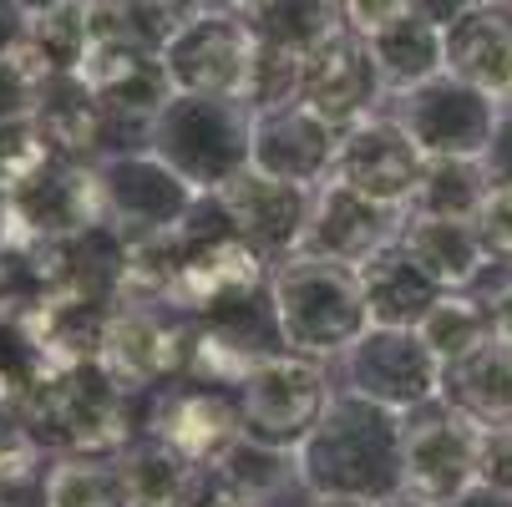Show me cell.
<instances>
[{"mask_svg":"<svg viewBox=\"0 0 512 507\" xmlns=\"http://www.w3.org/2000/svg\"><path fill=\"white\" fill-rule=\"evenodd\" d=\"M310 497H365L391 502L406 492V426L396 411L365 401L355 391L330 396L310 442L295 452Z\"/></svg>","mask_w":512,"mask_h":507,"instance_id":"6da1fadb","label":"cell"},{"mask_svg":"<svg viewBox=\"0 0 512 507\" xmlns=\"http://www.w3.org/2000/svg\"><path fill=\"white\" fill-rule=\"evenodd\" d=\"M269 295H274L289 355H310V360L330 366V360H340L371 330V310H365V289H360L355 264L320 259V254L300 249L269 269Z\"/></svg>","mask_w":512,"mask_h":507,"instance_id":"7a4b0ae2","label":"cell"},{"mask_svg":"<svg viewBox=\"0 0 512 507\" xmlns=\"http://www.w3.org/2000/svg\"><path fill=\"white\" fill-rule=\"evenodd\" d=\"M148 148L193 193H224L239 173H249L254 112L239 97H173L153 117Z\"/></svg>","mask_w":512,"mask_h":507,"instance_id":"3957f363","label":"cell"},{"mask_svg":"<svg viewBox=\"0 0 512 507\" xmlns=\"http://www.w3.org/2000/svg\"><path fill=\"white\" fill-rule=\"evenodd\" d=\"M330 396H335V381H330L325 360L289 355V350L274 360H259L234 386L244 437L259 447H279V452H300L310 442Z\"/></svg>","mask_w":512,"mask_h":507,"instance_id":"277c9868","label":"cell"},{"mask_svg":"<svg viewBox=\"0 0 512 507\" xmlns=\"http://www.w3.org/2000/svg\"><path fill=\"white\" fill-rule=\"evenodd\" d=\"M132 411H137V437H153L198 467H218L244 437L234 386H213L193 376L163 381L153 391H132Z\"/></svg>","mask_w":512,"mask_h":507,"instance_id":"5b68a950","label":"cell"},{"mask_svg":"<svg viewBox=\"0 0 512 507\" xmlns=\"http://www.w3.org/2000/svg\"><path fill=\"white\" fill-rule=\"evenodd\" d=\"M193 335H198V315L168 300H117L97 360L122 391H153L188 371Z\"/></svg>","mask_w":512,"mask_h":507,"instance_id":"8992f818","label":"cell"},{"mask_svg":"<svg viewBox=\"0 0 512 507\" xmlns=\"http://www.w3.org/2000/svg\"><path fill=\"white\" fill-rule=\"evenodd\" d=\"M330 381L340 391H355L396 416L442 396V360L416 330H386L371 325L340 360H330Z\"/></svg>","mask_w":512,"mask_h":507,"instance_id":"52a82bcc","label":"cell"},{"mask_svg":"<svg viewBox=\"0 0 512 507\" xmlns=\"http://www.w3.org/2000/svg\"><path fill=\"white\" fill-rule=\"evenodd\" d=\"M386 112L411 132V142L426 158H487L502 102L442 71V77L391 97Z\"/></svg>","mask_w":512,"mask_h":507,"instance_id":"ba28073f","label":"cell"},{"mask_svg":"<svg viewBox=\"0 0 512 507\" xmlns=\"http://www.w3.org/2000/svg\"><path fill=\"white\" fill-rule=\"evenodd\" d=\"M406 426V492L447 507L452 497H462L477 482V452H482V426L467 421L462 411H452L442 396L416 406L401 416Z\"/></svg>","mask_w":512,"mask_h":507,"instance_id":"9c48e42d","label":"cell"},{"mask_svg":"<svg viewBox=\"0 0 512 507\" xmlns=\"http://www.w3.org/2000/svg\"><path fill=\"white\" fill-rule=\"evenodd\" d=\"M426 163L431 158L411 142V132L391 112H376L340 132L330 183L371 198V203H386V208H411V198L426 178Z\"/></svg>","mask_w":512,"mask_h":507,"instance_id":"30bf717a","label":"cell"},{"mask_svg":"<svg viewBox=\"0 0 512 507\" xmlns=\"http://www.w3.org/2000/svg\"><path fill=\"white\" fill-rule=\"evenodd\" d=\"M254 46H259V36L249 31L244 16L208 11L173 31L163 66H168L178 97H239L244 102Z\"/></svg>","mask_w":512,"mask_h":507,"instance_id":"8fae6325","label":"cell"},{"mask_svg":"<svg viewBox=\"0 0 512 507\" xmlns=\"http://www.w3.org/2000/svg\"><path fill=\"white\" fill-rule=\"evenodd\" d=\"M300 102L310 112H320L335 132L365 122V117H376L386 112V82H381V66L371 56V41L355 36L345 21L315 41L305 51V87H300Z\"/></svg>","mask_w":512,"mask_h":507,"instance_id":"7c38bea8","label":"cell"},{"mask_svg":"<svg viewBox=\"0 0 512 507\" xmlns=\"http://www.w3.org/2000/svg\"><path fill=\"white\" fill-rule=\"evenodd\" d=\"M97 173H102V193H107V219L127 239L178 229L188 219V208L198 203V193L153 148L122 153V158H102Z\"/></svg>","mask_w":512,"mask_h":507,"instance_id":"4fadbf2b","label":"cell"},{"mask_svg":"<svg viewBox=\"0 0 512 507\" xmlns=\"http://www.w3.org/2000/svg\"><path fill=\"white\" fill-rule=\"evenodd\" d=\"M315 193H320V188H300V183H284V178H269V173L249 168V173H239L218 198H224L239 239L274 269V264H284L289 254L305 249L310 213H315Z\"/></svg>","mask_w":512,"mask_h":507,"instance_id":"5bb4252c","label":"cell"},{"mask_svg":"<svg viewBox=\"0 0 512 507\" xmlns=\"http://www.w3.org/2000/svg\"><path fill=\"white\" fill-rule=\"evenodd\" d=\"M335 148H340V132L320 112L295 102V107L254 117L249 168H259L269 178H284V183H300V188H325L330 168H335Z\"/></svg>","mask_w":512,"mask_h":507,"instance_id":"9a60e30c","label":"cell"},{"mask_svg":"<svg viewBox=\"0 0 512 507\" xmlns=\"http://www.w3.org/2000/svg\"><path fill=\"white\" fill-rule=\"evenodd\" d=\"M406 224V208H386L371 203L340 183H325L315 193V213H310V234H305V254L320 259H340V264H360L376 249H386Z\"/></svg>","mask_w":512,"mask_h":507,"instance_id":"2e32d148","label":"cell"},{"mask_svg":"<svg viewBox=\"0 0 512 507\" xmlns=\"http://www.w3.org/2000/svg\"><path fill=\"white\" fill-rule=\"evenodd\" d=\"M77 77H82L87 92L102 102V112L132 117V122H153V117L178 97L163 56L117 51V46H92L87 61L77 66Z\"/></svg>","mask_w":512,"mask_h":507,"instance_id":"e0dca14e","label":"cell"},{"mask_svg":"<svg viewBox=\"0 0 512 507\" xmlns=\"http://www.w3.org/2000/svg\"><path fill=\"white\" fill-rule=\"evenodd\" d=\"M447 36V77L487 92L492 102H512V6L482 0Z\"/></svg>","mask_w":512,"mask_h":507,"instance_id":"ac0fdd59","label":"cell"},{"mask_svg":"<svg viewBox=\"0 0 512 507\" xmlns=\"http://www.w3.org/2000/svg\"><path fill=\"white\" fill-rule=\"evenodd\" d=\"M355 274H360V289H365L371 325H386V330H421V320L447 295V289L401 249V239H391L371 259H360Z\"/></svg>","mask_w":512,"mask_h":507,"instance_id":"d6986e66","label":"cell"},{"mask_svg":"<svg viewBox=\"0 0 512 507\" xmlns=\"http://www.w3.org/2000/svg\"><path fill=\"white\" fill-rule=\"evenodd\" d=\"M401 249L447 289V295H462L482 279V269L492 264L482 239H477V224L472 219H436V213H411L406 208V224H401Z\"/></svg>","mask_w":512,"mask_h":507,"instance_id":"ffe728a7","label":"cell"},{"mask_svg":"<svg viewBox=\"0 0 512 507\" xmlns=\"http://www.w3.org/2000/svg\"><path fill=\"white\" fill-rule=\"evenodd\" d=\"M442 401L477 426L512 421V340H487L442 366Z\"/></svg>","mask_w":512,"mask_h":507,"instance_id":"44dd1931","label":"cell"},{"mask_svg":"<svg viewBox=\"0 0 512 507\" xmlns=\"http://www.w3.org/2000/svg\"><path fill=\"white\" fill-rule=\"evenodd\" d=\"M371 56L381 66L386 97H401V92H411V87H421V82L447 71V36L431 21H421L416 11H406L396 26L371 36Z\"/></svg>","mask_w":512,"mask_h":507,"instance_id":"7402d4cb","label":"cell"},{"mask_svg":"<svg viewBox=\"0 0 512 507\" xmlns=\"http://www.w3.org/2000/svg\"><path fill=\"white\" fill-rule=\"evenodd\" d=\"M117 467H122L127 507H183L198 482V462L178 457L173 447L153 437H132L117 452Z\"/></svg>","mask_w":512,"mask_h":507,"instance_id":"603a6c76","label":"cell"},{"mask_svg":"<svg viewBox=\"0 0 512 507\" xmlns=\"http://www.w3.org/2000/svg\"><path fill=\"white\" fill-rule=\"evenodd\" d=\"M87 26L92 46L163 56L178 31V16L168 11V0H87Z\"/></svg>","mask_w":512,"mask_h":507,"instance_id":"cb8c5ba5","label":"cell"},{"mask_svg":"<svg viewBox=\"0 0 512 507\" xmlns=\"http://www.w3.org/2000/svg\"><path fill=\"white\" fill-rule=\"evenodd\" d=\"M239 16L269 46L310 51L340 26V0H244Z\"/></svg>","mask_w":512,"mask_h":507,"instance_id":"d4e9b609","label":"cell"},{"mask_svg":"<svg viewBox=\"0 0 512 507\" xmlns=\"http://www.w3.org/2000/svg\"><path fill=\"white\" fill-rule=\"evenodd\" d=\"M224 467V477L239 487V497L249 507H284L289 492H310L305 477H300V462L295 452H279V447H259L249 437L234 442V452L218 462Z\"/></svg>","mask_w":512,"mask_h":507,"instance_id":"484cf974","label":"cell"},{"mask_svg":"<svg viewBox=\"0 0 512 507\" xmlns=\"http://www.w3.org/2000/svg\"><path fill=\"white\" fill-rule=\"evenodd\" d=\"M492 178L482 158H431L426 178L411 198V213H436V219H477Z\"/></svg>","mask_w":512,"mask_h":507,"instance_id":"4316f807","label":"cell"},{"mask_svg":"<svg viewBox=\"0 0 512 507\" xmlns=\"http://www.w3.org/2000/svg\"><path fill=\"white\" fill-rule=\"evenodd\" d=\"M426 345H431V355L442 360H462V355H472L477 345H487V340H497V330H492V315L482 310V300L477 295H442L436 300V310L421 320V330H416Z\"/></svg>","mask_w":512,"mask_h":507,"instance_id":"83f0119b","label":"cell"},{"mask_svg":"<svg viewBox=\"0 0 512 507\" xmlns=\"http://www.w3.org/2000/svg\"><path fill=\"white\" fill-rule=\"evenodd\" d=\"M51 507H127L117 457H61V462H51Z\"/></svg>","mask_w":512,"mask_h":507,"instance_id":"f1b7e54d","label":"cell"},{"mask_svg":"<svg viewBox=\"0 0 512 507\" xmlns=\"http://www.w3.org/2000/svg\"><path fill=\"white\" fill-rule=\"evenodd\" d=\"M305 87V51H289V46H254L249 61V82H244V107L259 112H279V107H295Z\"/></svg>","mask_w":512,"mask_h":507,"instance_id":"f546056e","label":"cell"},{"mask_svg":"<svg viewBox=\"0 0 512 507\" xmlns=\"http://www.w3.org/2000/svg\"><path fill=\"white\" fill-rule=\"evenodd\" d=\"M26 41L41 51V61L56 71V77H66V71H77L92 51V26H87V0H66V6L56 11H41L31 16V31Z\"/></svg>","mask_w":512,"mask_h":507,"instance_id":"4dcf8cb0","label":"cell"},{"mask_svg":"<svg viewBox=\"0 0 512 507\" xmlns=\"http://www.w3.org/2000/svg\"><path fill=\"white\" fill-rule=\"evenodd\" d=\"M56 163V148L36 112H6L0 117V193H21L36 173Z\"/></svg>","mask_w":512,"mask_h":507,"instance_id":"1f68e13d","label":"cell"},{"mask_svg":"<svg viewBox=\"0 0 512 507\" xmlns=\"http://www.w3.org/2000/svg\"><path fill=\"white\" fill-rule=\"evenodd\" d=\"M477 239L492 264H512V183H492L477 208Z\"/></svg>","mask_w":512,"mask_h":507,"instance_id":"d6a6232c","label":"cell"},{"mask_svg":"<svg viewBox=\"0 0 512 507\" xmlns=\"http://www.w3.org/2000/svg\"><path fill=\"white\" fill-rule=\"evenodd\" d=\"M477 482L512 492V421L482 426V452H477Z\"/></svg>","mask_w":512,"mask_h":507,"instance_id":"836d02e7","label":"cell"},{"mask_svg":"<svg viewBox=\"0 0 512 507\" xmlns=\"http://www.w3.org/2000/svg\"><path fill=\"white\" fill-rule=\"evenodd\" d=\"M406 11H411V0H340V21L365 41L381 36L386 26H396Z\"/></svg>","mask_w":512,"mask_h":507,"instance_id":"e575fe53","label":"cell"},{"mask_svg":"<svg viewBox=\"0 0 512 507\" xmlns=\"http://www.w3.org/2000/svg\"><path fill=\"white\" fill-rule=\"evenodd\" d=\"M482 0H411V11L421 16V21H431L436 31H452L467 11H477Z\"/></svg>","mask_w":512,"mask_h":507,"instance_id":"d590c367","label":"cell"},{"mask_svg":"<svg viewBox=\"0 0 512 507\" xmlns=\"http://www.w3.org/2000/svg\"><path fill=\"white\" fill-rule=\"evenodd\" d=\"M31 31V16L16 6V0H0V56H11Z\"/></svg>","mask_w":512,"mask_h":507,"instance_id":"8d00e7d4","label":"cell"},{"mask_svg":"<svg viewBox=\"0 0 512 507\" xmlns=\"http://www.w3.org/2000/svg\"><path fill=\"white\" fill-rule=\"evenodd\" d=\"M447 507H512V492H497V487H487V482H472L462 497H452Z\"/></svg>","mask_w":512,"mask_h":507,"instance_id":"74e56055","label":"cell"},{"mask_svg":"<svg viewBox=\"0 0 512 507\" xmlns=\"http://www.w3.org/2000/svg\"><path fill=\"white\" fill-rule=\"evenodd\" d=\"M310 507H386V502H365V497H310Z\"/></svg>","mask_w":512,"mask_h":507,"instance_id":"f35d334b","label":"cell"},{"mask_svg":"<svg viewBox=\"0 0 512 507\" xmlns=\"http://www.w3.org/2000/svg\"><path fill=\"white\" fill-rule=\"evenodd\" d=\"M16 6H21L26 16H41V11H56V6H66V0H16Z\"/></svg>","mask_w":512,"mask_h":507,"instance_id":"ab89813d","label":"cell"},{"mask_svg":"<svg viewBox=\"0 0 512 507\" xmlns=\"http://www.w3.org/2000/svg\"><path fill=\"white\" fill-rule=\"evenodd\" d=\"M386 507H431V502H421V497H411V492H401V497H391Z\"/></svg>","mask_w":512,"mask_h":507,"instance_id":"60d3db41","label":"cell"},{"mask_svg":"<svg viewBox=\"0 0 512 507\" xmlns=\"http://www.w3.org/2000/svg\"><path fill=\"white\" fill-rule=\"evenodd\" d=\"M492 6H512V0H492Z\"/></svg>","mask_w":512,"mask_h":507,"instance_id":"b9f144b4","label":"cell"}]
</instances>
